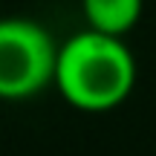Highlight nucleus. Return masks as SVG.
I'll return each instance as SVG.
<instances>
[{
    "mask_svg": "<svg viewBox=\"0 0 156 156\" xmlns=\"http://www.w3.org/2000/svg\"><path fill=\"white\" fill-rule=\"evenodd\" d=\"M55 87L75 110H116L136 87V58L124 38L95 29L75 32L58 49Z\"/></svg>",
    "mask_w": 156,
    "mask_h": 156,
    "instance_id": "obj_1",
    "label": "nucleus"
},
{
    "mask_svg": "<svg viewBox=\"0 0 156 156\" xmlns=\"http://www.w3.org/2000/svg\"><path fill=\"white\" fill-rule=\"evenodd\" d=\"M58 49L32 17H0V101H23L55 84Z\"/></svg>",
    "mask_w": 156,
    "mask_h": 156,
    "instance_id": "obj_2",
    "label": "nucleus"
},
{
    "mask_svg": "<svg viewBox=\"0 0 156 156\" xmlns=\"http://www.w3.org/2000/svg\"><path fill=\"white\" fill-rule=\"evenodd\" d=\"M87 29L124 38L142 17V0H81Z\"/></svg>",
    "mask_w": 156,
    "mask_h": 156,
    "instance_id": "obj_3",
    "label": "nucleus"
}]
</instances>
